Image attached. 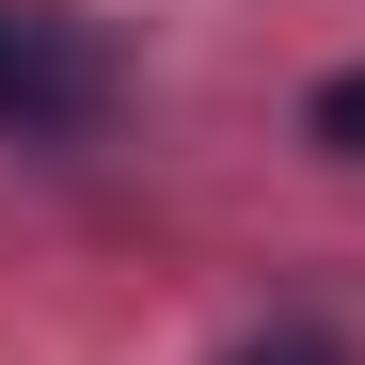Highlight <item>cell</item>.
<instances>
[{
	"label": "cell",
	"mask_w": 365,
	"mask_h": 365,
	"mask_svg": "<svg viewBox=\"0 0 365 365\" xmlns=\"http://www.w3.org/2000/svg\"><path fill=\"white\" fill-rule=\"evenodd\" d=\"M302 143H334V159H365V64H334L318 96H302Z\"/></svg>",
	"instance_id": "obj_2"
},
{
	"label": "cell",
	"mask_w": 365,
	"mask_h": 365,
	"mask_svg": "<svg viewBox=\"0 0 365 365\" xmlns=\"http://www.w3.org/2000/svg\"><path fill=\"white\" fill-rule=\"evenodd\" d=\"M111 111V48L48 0H0V143H80Z\"/></svg>",
	"instance_id": "obj_1"
},
{
	"label": "cell",
	"mask_w": 365,
	"mask_h": 365,
	"mask_svg": "<svg viewBox=\"0 0 365 365\" xmlns=\"http://www.w3.org/2000/svg\"><path fill=\"white\" fill-rule=\"evenodd\" d=\"M222 365H349L334 334H255V349H222Z\"/></svg>",
	"instance_id": "obj_3"
}]
</instances>
